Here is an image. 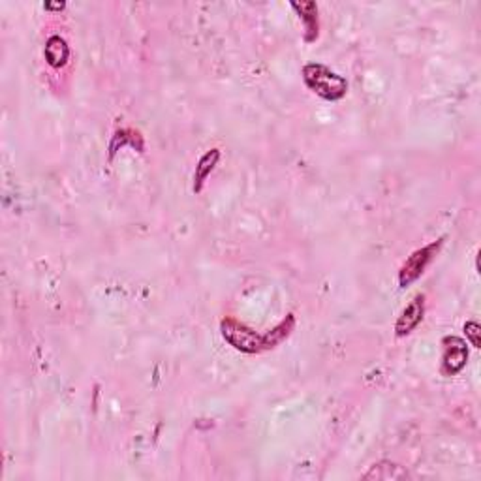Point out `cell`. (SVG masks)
<instances>
[{"instance_id":"cell-1","label":"cell","mask_w":481,"mask_h":481,"mask_svg":"<svg viewBox=\"0 0 481 481\" xmlns=\"http://www.w3.org/2000/svg\"><path fill=\"white\" fill-rule=\"evenodd\" d=\"M303 79L310 90L322 96L324 100L336 102L344 98L348 90L346 79L331 72L324 64H307L303 68Z\"/></svg>"},{"instance_id":"cell-2","label":"cell","mask_w":481,"mask_h":481,"mask_svg":"<svg viewBox=\"0 0 481 481\" xmlns=\"http://www.w3.org/2000/svg\"><path fill=\"white\" fill-rule=\"evenodd\" d=\"M222 336L230 342L231 346L245 353H256L263 350V335H257L256 331L248 329L246 325L239 324L237 319L226 318L220 324Z\"/></svg>"},{"instance_id":"cell-3","label":"cell","mask_w":481,"mask_h":481,"mask_svg":"<svg viewBox=\"0 0 481 481\" xmlns=\"http://www.w3.org/2000/svg\"><path fill=\"white\" fill-rule=\"evenodd\" d=\"M442 246V239L434 240L431 245L423 246L420 250H415L412 256L404 262V265L401 267V273H398V282H401V288H406L414 280H418L423 274V271L427 269V265L432 262V257L437 256L438 248Z\"/></svg>"},{"instance_id":"cell-4","label":"cell","mask_w":481,"mask_h":481,"mask_svg":"<svg viewBox=\"0 0 481 481\" xmlns=\"http://www.w3.org/2000/svg\"><path fill=\"white\" fill-rule=\"evenodd\" d=\"M444 355H442V372L446 376H455L465 369L468 361V348L466 342L459 336H446L444 339Z\"/></svg>"},{"instance_id":"cell-5","label":"cell","mask_w":481,"mask_h":481,"mask_svg":"<svg viewBox=\"0 0 481 481\" xmlns=\"http://www.w3.org/2000/svg\"><path fill=\"white\" fill-rule=\"evenodd\" d=\"M423 312H425V297L415 296L408 307L404 308L401 318L397 319V325H395L397 336H404L412 333L420 325L421 319H423Z\"/></svg>"},{"instance_id":"cell-6","label":"cell","mask_w":481,"mask_h":481,"mask_svg":"<svg viewBox=\"0 0 481 481\" xmlns=\"http://www.w3.org/2000/svg\"><path fill=\"white\" fill-rule=\"evenodd\" d=\"M291 8L299 11V17L307 28V42H314L318 38V6L314 2H291Z\"/></svg>"},{"instance_id":"cell-7","label":"cell","mask_w":481,"mask_h":481,"mask_svg":"<svg viewBox=\"0 0 481 481\" xmlns=\"http://www.w3.org/2000/svg\"><path fill=\"white\" fill-rule=\"evenodd\" d=\"M44 55L47 59L53 68H61L68 62V56H70V49H68L66 42L61 38V36H51L47 42H45Z\"/></svg>"},{"instance_id":"cell-8","label":"cell","mask_w":481,"mask_h":481,"mask_svg":"<svg viewBox=\"0 0 481 481\" xmlns=\"http://www.w3.org/2000/svg\"><path fill=\"white\" fill-rule=\"evenodd\" d=\"M220 160V151L219 149H213V151H209L205 157L200 160V164L196 166V175H194V192L196 194H200L203 188V183H205V179L209 177V173L213 171V168L219 164Z\"/></svg>"},{"instance_id":"cell-9","label":"cell","mask_w":481,"mask_h":481,"mask_svg":"<svg viewBox=\"0 0 481 481\" xmlns=\"http://www.w3.org/2000/svg\"><path fill=\"white\" fill-rule=\"evenodd\" d=\"M406 476H408V472L403 470L398 465H393L389 461H382L365 474L363 480H401Z\"/></svg>"},{"instance_id":"cell-10","label":"cell","mask_w":481,"mask_h":481,"mask_svg":"<svg viewBox=\"0 0 481 481\" xmlns=\"http://www.w3.org/2000/svg\"><path fill=\"white\" fill-rule=\"evenodd\" d=\"M293 325H296V318L290 314L282 324H279L274 329H271L269 333L263 335V350H271V348H274L282 341H286L290 336L291 331H293Z\"/></svg>"},{"instance_id":"cell-11","label":"cell","mask_w":481,"mask_h":481,"mask_svg":"<svg viewBox=\"0 0 481 481\" xmlns=\"http://www.w3.org/2000/svg\"><path fill=\"white\" fill-rule=\"evenodd\" d=\"M465 333L466 336H468V341H470V344L474 348H480V324L477 322H466L465 325Z\"/></svg>"}]
</instances>
